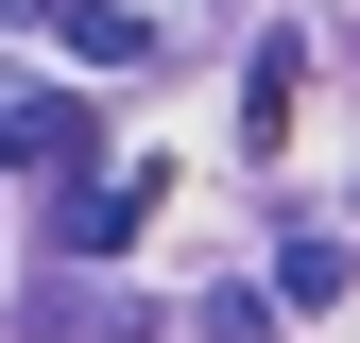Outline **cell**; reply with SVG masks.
I'll return each mask as SVG.
<instances>
[{"mask_svg": "<svg viewBox=\"0 0 360 343\" xmlns=\"http://www.w3.org/2000/svg\"><path fill=\"white\" fill-rule=\"evenodd\" d=\"M0 34H52L69 69H155V18H120V0H0Z\"/></svg>", "mask_w": 360, "mask_h": 343, "instance_id": "1", "label": "cell"}, {"mask_svg": "<svg viewBox=\"0 0 360 343\" xmlns=\"http://www.w3.org/2000/svg\"><path fill=\"white\" fill-rule=\"evenodd\" d=\"M155 189H172L155 155H138V172H103V189H86V172H69V206H52V240H69V257H120V240L155 224Z\"/></svg>", "mask_w": 360, "mask_h": 343, "instance_id": "2", "label": "cell"}, {"mask_svg": "<svg viewBox=\"0 0 360 343\" xmlns=\"http://www.w3.org/2000/svg\"><path fill=\"white\" fill-rule=\"evenodd\" d=\"M0 155H34V172H86V103H69V86H18V69H0Z\"/></svg>", "mask_w": 360, "mask_h": 343, "instance_id": "3", "label": "cell"}, {"mask_svg": "<svg viewBox=\"0 0 360 343\" xmlns=\"http://www.w3.org/2000/svg\"><path fill=\"white\" fill-rule=\"evenodd\" d=\"M292 86H309V34H257V52H240V155L292 138Z\"/></svg>", "mask_w": 360, "mask_h": 343, "instance_id": "4", "label": "cell"}, {"mask_svg": "<svg viewBox=\"0 0 360 343\" xmlns=\"http://www.w3.org/2000/svg\"><path fill=\"white\" fill-rule=\"evenodd\" d=\"M275 309H343V224H275Z\"/></svg>", "mask_w": 360, "mask_h": 343, "instance_id": "5", "label": "cell"}, {"mask_svg": "<svg viewBox=\"0 0 360 343\" xmlns=\"http://www.w3.org/2000/svg\"><path fill=\"white\" fill-rule=\"evenodd\" d=\"M189 326H206V343H275V292H240V275H223V292H206Z\"/></svg>", "mask_w": 360, "mask_h": 343, "instance_id": "6", "label": "cell"}]
</instances>
